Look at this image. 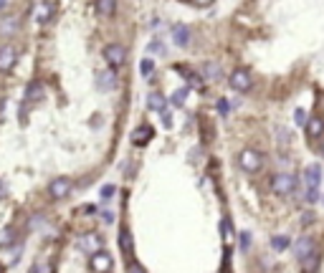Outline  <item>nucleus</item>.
Segmentation results:
<instances>
[{
    "label": "nucleus",
    "mask_w": 324,
    "mask_h": 273,
    "mask_svg": "<svg viewBox=\"0 0 324 273\" xmlns=\"http://www.w3.org/2000/svg\"><path fill=\"white\" fill-rule=\"evenodd\" d=\"M25 94H28V99H30V101H38V99H43V84H41V81H33V84H28Z\"/></svg>",
    "instance_id": "a211bd4d"
},
{
    "label": "nucleus",
    "mask_w": 324,
    "mask_h": 273,
    "mask_svg": "<svg viewBox=\"0 0 324 273\" xmlns=\"http://www.w3.org/2000/svg\"><path fill=\"white\" fill-rule=\"evenodd\" d=\"M139 68H142V73H145V76H150V71H152V68H155V63H152V61H150V58H145V61H142V63H139Z\"/></svg>",
    "instance_id": "b1692460"
},
{
    "label": "nucleus",
    "mask_w": 324,
    "mask_h": 273,
    "mask_svg": "<svg viewBox=\"0 0 324 273\" xmlns=\"http://www.w3.org/2000/svg\"><path fill=\"white\" fill-rule=\"evenodd\" d=\"M96 84H99V89L106 91V89H112V86L117 84V76H114L112 71H99V73H96Z\"/></svg>",
    "instance_id": "dca6fc26"
},
{
    "label": "nucleus",
    "mask_w": 324,
    "mask_h": 273,
    "mask_svg": "<svg viewBox=\"0 0 324 273\" xmlns=\"http://www.w3.org/2000/svg\"><path fill=\"white\" fill-rule=\"evenodd\" d=\"M248 243H251V233H241V246L248 248Z\"/></svg>",
    "instance_id": "c756f323"
},
{
    "label": "nucleus",
    "mask_w": 324,
    "mask_h": 273,
    "mask_svg": "<svg viewBox=\"0 0 324 273\" xmlns=\"http://www.w3.org/2000/svg\"><path fill=\"white\" fill-rule=\"evenodd\" d=\"M228 84H231L236 91H241V94H243V91H248V89H251V73H248L246 68H236V71L228 76Z\"/></svg>",
    "instance_id": "39448f33"
},
{
    "label": "nucleus",
    "mask_w": 324,
    "mask_h": 273,
    "mask_svg": "<svg viewBox=\"0 0 324 273\" xmlns=\"http://www.w3.org/2000/svg\"><path fill=\"white\" fill-rule=\"evenodd\" d=\"M319 152H322V157H324V142H322V147H319Z\"/></svg>",
    "instance_id": "473e14b6"
},
{
    "label": "nucleus",
    "mask_w": 324,
    "mask_h": 273,
    "mask_svg": "<svg viewBox=\"0 0 324 273\" xmlns=\"http://www.w3.org/2000/svg\"><path fill=\"white\" fill-rule=\"evenodd\" d=\"M188 38H190V28H188L185 23H175V25H172V41H175L177 46H185Z\"/></svg>",
    "instance_id": "f8f14e48"
},
{
    "label": "nucleus",
    "mask_w": 324,
    "mask_h": 273,
    "mask_svg": "<svg viewBox=\"0 0 324 273\" xmlns=\"http://www.w3.org/2000/svg\"><path fill=\"white\" fill-rule=\"evenodd\" d=\"M147 106H150L152 111H160V114H165V106H167V101H165V96H162V94L152 91V94L147 96Z\"/></svg>",
    "instance_id": "2eb2a0df"
},
{
    "label": "nucleus",
    "mask_w": 324,
    "mask_h": 273,
    "mask_svg": "<svg viewBox=\"0 0 324 273\" xmlns=\"http://www.w3.org/2000/svg\"><path fill=\"white\" fill-rule=\"evenodd\" d=\"M104 58H106V63H109L112 68H119V66L127 61V51H124L122 43H109V46L104 48Z\"/></svg>",
    "instance_id": "20e7f679"
},
{
    "label": "nucleus",
    "mask_w": 324,
    "mask_h": 273,
    "mask_svg": "<svg viewBox=\"0 0 324 273\" xmlns=\"http://www.w3.org/2000/svg\"><path fill=\"white\" fill-rule=\"evenodd\" d=\"M0 198H5V187H3V182H0Z\"/></svg>",
    "instance_id": "2f4dec72"
},
{
    "label": "nucleus",
    "mask_w": 324,
    "mask_h": 273,
    "mask_svg": "<svg viewBox=\"0 0 324 273\" xmlns=\"http://www.w3.org/2000/svg\"><path fill=\"white\" fill-rule=\"evenodd\" d=\"M112 266H114V261H112L109 253L99 251V253L91 256V271L94 273H106V271H112Z\"/></svg>",
    "instance_id": "1a4fd4ad"
},
{
    "label": "nucleus",
    "mask_w": 324,
    "mask_h": 273,
    "mask_svg": "<svg viewBox=\"0 0 324 273\" xmlns=\"http://www.w3.org/2000/svg\"><path fill=\"white\" fill-rule=\"evenodd\" d=\"M18 30V18L15 15H5L3 20H0V35H10V33H15Z\"/></svg>",
    "instance_id": "f3484780"
},
{
    "label": "nucleus",
    "mask_w": 324,
    "mask_h": 273,
    "mask_svg": "<svg viewBox=\"0 0 324 273\" xmlns=\"http://www.w3.org/2000/svg\"><path fill=\"white\" fill-rule=\"evenodd\" d=\"M71 190H74V182H71L68 177H56V180L48 182V195H51L53 200H63V198H68Z\"/></svg>",
    "instance_id": "7ed1b4c3"
},
{
    "label": "nucleus",
    "mask_w": 324,
    "mask_h": 273,
    "mask_svg": "<svg viewBox=\"0 0 324 273\" xmlns=\"http://www.w3.org/2000/svg\"><path fill=\"white\" fill-rule=\"evenodd\" d=\"M307 132H309L312 139H319V137L324 134V119L322 116H312V119L307 122Z\"/></svg>",
    "instance_id": "ddd939ff"
},
{
    "label": "nucleus",
    "mask_w": 324,
    "mask_h": 273,
    "mask_svg": "<svg viewBox=\"0 0 324 273\" xmlns=\"http://www.w3.org/2000/svg\"><path fill=\"white\" fill-rule=\"evenodd\" d=\"M152 137H155V129H152L150 124H139V127L132 132V144H134V147H145V144L152 142Z\"/></svg>",
    "instance_id": "0eeeda50"
},
{
    "label": "nucleus",
    "mask_w": 324,
    "mask_h": 273,
    "mask_svg": "<svg viewBox=\"0 0 324 273\" xmlns=\"http://www.w3.org/2000/svg\"><path fill=\"white\" fill-rule=\"evenodd\" d=\"M297 124H307V111L304 109H297Z\"/></svg>",
    "instance_id": "bb28decb"
},
{
    "label": "nucleus",
    "mask_w": 324,
    "mask_h": 273,
    "mask_svg": "<svg viewBox=\"0 0 324 273\" xmlns=\"http://www.w3.org/2000/svg\"><path fill=\"white\" fill-rule=\"evenodd\" d=\"M51 10H53L51 3H35V5H33V13H35L33 18H35L38 23H46V20L51 18Z\"/></svg>",
    "instance_id": "4468645a"
},
{
    "label": "nucleus",
    "mask_w": 324,
    "mask_h": 273,
    "mask_svg": "<svg viewBox=\"0 0 324 273\" xmlns=\"http://www.w3.org/2000/svg\"><path fill=\"white\" fill-rule=\"evenodd\" d=\"M0 273H5V268H3V266H0Z\"/></svg>",
    "instance_id": "72a5a7b5"
},
{
    "label": "nucleus",
    "mask_w": 324,
    "mask_h": 273,
    "mask_svg": "<svg viewBox=\"0 0 324 273\" xmlns=\"http://www.w3.org/2000/svg\"><path fill=\"white\" fill-rule=\"evenodd\" d=\"M302 268H304V273L317 271V268H319V253H312L309 258H304V261H302Z\"/></svg>",
    "instance_id": "aec40b11"
},
{
    "label": "nucleus",
    "mask_w": 324,
    "mask_h": 273,
    "mask_svg": "<svg viewBox=\"0 0 324 273\" xmlns=\"http://www.w3.org/2000/svg\"><path fill=\"white\" fill-rule=\"evenodd\" d=\"M304 182L309 190H319V182H322V167L319 165H307L304 170Z\"/></svg>",
    "instance_id": "9d476101"
},
{
    "label": "nucleus",
    "mask_w": 324,
    "mask_h": 273,
    "mask_svg": "<svg viewBox=\"0 0 324 273\" xmlns=\"http://www.w3.org/2000/svg\"><path fill=\"white\" fill-rule=\"evenodd\" d=\"M218 111H221V114H226V111H228V101H226V99H221V101H218Z\"/></svg>",
    "instance_id": "7c9ffc66"
},
{
    "label": "nucleus",
    "mask_w": 324,
    "mask_h": 273,
    "mask_svg": "<svg viewBox=\"0 0 324 273\" xmlns=\"http://www.w3.org/2000/svg\"><path fill=\"white\" fill-rule=\"evenodd\" d=\"M94 8H96V13L109 15V13H114V10H117V3H114V0H96V3H94Z\"/></svg>",
    "instance_id": "6ab92c4d"
},
{
    "label": "nucleus",
    "mask_w": 324,
    "mask_h": 273,
    "mask_svg": "<svg viewBox=\"0 0 324 273\" xmlns=\"http://www.w3.org/2000/svg\"><path fill=\"white\" fill-rule=\"evenodd\" d=\"M127 273H145V268H142L139 263H129V266H127Z\"/></svg>",
    "instance_id": "cd10ccee"
},
{
    "label": "nucleus",
    "mask_w": 324,
    "mask_h": 273,
    "mask_svg": "<svg viewBox=\"0 0 324 273\" xmlns=\"http://www.w3.org/2000/svg\"><path fill=\"white\" fill-rule=\"evenodd\" d=\"M297 185H299V180L294 177V175H286V172H281V175H276L274 180H271V190L276 192V195H294L297 192Z\"/></svg>",
    "instance_id": "f03ea898"
},
{
    "label": "nucleus",
    "mask_w": 324,
    "mask_h": 273,
    "mask_svg": "<svg viewBox=\"0 0 324 273\" xmlns=\"http://www.w3.org/2000/svg\"><path fill=\"white\" fill-rule=\"evenodd\" d=\"M312 253H317V243H314L312 238L304 236V238H299V241L294 243V256L299 258V263H302L304 258H309Z\"/></svg>",
    "instance_id": "423d86ee"
},
{
    "label": "nucleus",
    "mask_w": 324,
    "mask_h": 273,
    "mask_svg": "<svg viewBox=\"0 0 324 273\" xmlns=\"http://www.w3.org/2000/svg\"><path fill=\"white\" fill-rule=\"evenodd\" d=\"M79 248H81L84 253L94 256V253H99V251H101V238H99L96 233H86V236H81V238H79Z\"/></svg>",
    "instance_id": "6e6552de"
},
{
    "label": "nucleus",
    "mask_w": 324,
    "mask_h": 273,
    "mask_svg": "<svg viewBox=\"0 0 324 273\" xmlns=\"http://www.w3.org/2000/svg\"><path fill=\"white\" fill-rule=\"evenodd\" d=\"M15 61H18L15 48H13V46H3V48H0V71H10V68L15 66Z\"/></svg>",
    "instance_id": "9b49d317"
},
{
    "label": "nucleus",
    "mask_w": 324,
    "mask_h": 273,
    "mask_svg": "<svg viewBox=\"0 0 324 273\" xmlns=\"http://www.w3.org/2000/svg\"><path fill=\"white\" fill-rule=\"evenodd\" d=\"M114 192H117V187H114V185H104V187H101V198H104V200H109Z\"/></svg>",
    "instance_id": "393cba45"
},
{
    "label": "nucleus",
    "mask_w": 324,
    "mask_h": 273,
    "mask_svg": "<svg viewBox=\"0 0 324 273\" xmlns=\"http://www.w3.org/2000/svg\"><path fill=\"white\" fill-rule=\"evenodd\" d=\"M238 165L248 172V175H254V172H259L261 170V165H264V154L259 152V149H243L241 154H238Z\"/></svg>",
    "instance_id": "f257e3e1"
},
{
    "label": "nucleus",
    "mask_w": 324,
    "mask_h": 273,
    "mask_svg": "<svg viewBox=\"0 0 324 273\" xmlns=\"http://www.w3.org/2000/svg\"><path fill=\"white\" fill-rule=\"evenodd\" d=\"M185 99H188V89H177V91H172V104H175V106H183Z\"/></svg>",
    "instance_id": "4be33fe9"
},
{
    "label": "nucleus",
    "mask_w": 324,
    "mask_h": 273,
    "mask_svg": "<svg viewBox=\"0 0 324 273\" xmlns=\"http://www.w3.org/2000/svg\"><path fill=\"white\" fill-rule=\"evenodd\" d=\"M119 246H122V251H132V236H129V230L127 228H122L119 230Z\"/></svg>",
    "instance_id": "412c9836"
},
{
    "label": "nucleus",
    "mask_w": 324,
    "mask_h": 273,
    "mask_svg": "<svg viewBox=\"0 0 324 273\" xmlns=\"http://www.w3.org/2000/svg\"><path fill=\"white\" fill-rule=\"evenodd\" d=\"M307 200H309V203H317V200H319V190H309V192H307Z\"/></svg>",
    "instance_id": "c85d7f7f"
},
{
    "label": "nucleus",
    "mask_w": 324,
    "mask_h": 273,
    "mask_svg": "<svg viewBox=\"0 0 324 273\" xmlns=\"http://www.w3.org/2000/svg\"><path fill=\"white\" fill-rule=\"evenodd\" d=\"M30 273H51V266H48V263H35V266L30 268Z\"/></svg>",
    "instance_id": "a878e982"
},
{
    "label": "nucleus",
    "mask_w": 324,
    "mask_h": 273,
    "mask_svg": "<svg viewBox=\"0 0 324 273\" xmlns=\"http://www.w3.org/2000/svg\"><path fill=\"white\" fill-rule=\"evenodd\" d=\"M271 246H274L276 251H284V248L289 246V238H286V236H279V238H274V241H271Z\"/></svg>",
    "instance_id": "5701e85b"
}]
</instances>
